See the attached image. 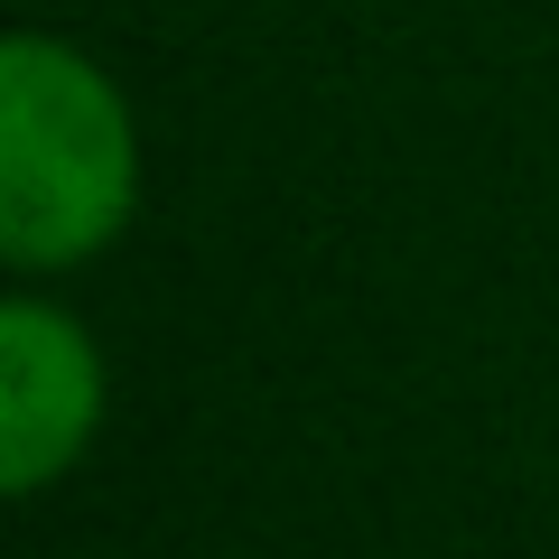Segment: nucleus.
Masks as SVG:
<instances>
[{
    "instance_id": "1",
    "label": "nucleus",
    "mask_w": 559,
    "mask_h": 559,
    "mask_svg": "<svg viewBox=\"0 0 559 559\" xmlns=\"http://www.w3.org/2000/svg\"><path fill=\"white\" fill-rule=\"evenodd\" d=\"M140 205V131L121 84L75 38L20 28L0 47V252L10 271H75Z\"/></svg>"
},
{
    "instance_id": "2",
    "label": "nucleus",
    "mask_w": 559,
    "mask_h": 559,
    "mask_svg": "<svg viewBox=\"0 0 559 559\" xmlns=\"http://www.w3.org/2000/svg\"><path fill=\"white\" fill-rule=\"evenodd\" d=\"M103 419V355L66 308L10 299L0 308V485L38 495L94 448Z\"/></svg>"
}]
</instances>
